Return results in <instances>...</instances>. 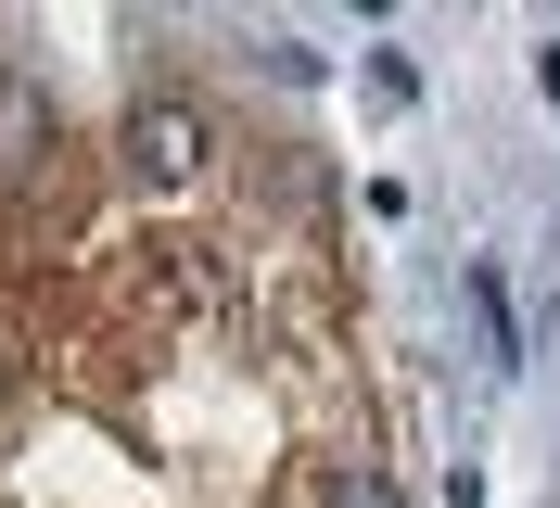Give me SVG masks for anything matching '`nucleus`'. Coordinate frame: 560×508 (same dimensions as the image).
Masks as SVG:
<instances>
[{
	"instance_id": "f257e3e1",
	"label": "nucleus",
	"mask_w": 560,
	"mask_h": 508,
	"mask_svg": "<svg viewBox=\"0 0 560 508\" xmlns=\"http://www.w3.org/2000/svg\"><path fill=\"white\" fill-rule=\"evenodd\" d=\"M128 166L153 178V191H191V178L217 166V115H205L191 90H153V102L128 115Z\"/></svg>"
},
{
	"instance_id": "f03ea898",
	"label": "nucleus",
	"mask_w": 560,
	"mask_h": 508,
	"mask_svg": "<svg viewBox=\"0 0 560 508\" xmlns=\"http://www.w3.org/2000/svg\"><path fill=\"white\" fill-rule=\"evenodd\" d=\"M38 153H51V102H38V76L0 64V191H26Z\"/></svg>"
},
{
	"instance_id": "7ed1b4c3",
	"label": "nucleus",
	"mask_w": 560,
	"mask_h": 508,
	"mask_svg": "<svg viewBox=\"0 0 560 508\" xmlns=\"http://www.w3.org/2000/svg\"><path fill=\"white\" fill-rule=\"evenodd\" d=\"M471 318H485V356L510 369V293H497V268H471Z\"/></svg>"
},
{
	"instance_id": "20e7f679",
	"label": "nucleus",
	"mask_w": 560,
	"mask_h": 508,
	"mask_svg": "<svg viewBox=\"0 0 560 508\" xmlns=\"http://www.w3.org/2000/svg\"><path fill=\"white\" fill-rule=\"evenodd\" d=\"M331 508H408V496H395L383 471H331Z\"/></svg>"
}]
</instances>
